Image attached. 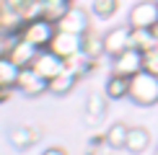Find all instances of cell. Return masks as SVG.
<instances>
[{
    "label": "cell",
    "mask_w": 158,
    "mask_h": 155,
    "mask_svg": "<svg viewBox=\"0 0 158 155\" xmlns=\"http://www.w3.org/2000/svg\"><path fill=\"white\" fill-rule=\"evenodd\" d=\"M132 103L137 106H156L158 103V75H150L145 70H140L137 75L130 78V96Z\"/></svg>",
    "instance_id": "cell-1"
},
{
    "label": "cell",
    "mask_w": 158,
    "mask_h": 155,
    "mask_svg": "<svg viewBox=\"0 0 158 155\" xmlns=\"http://www.w3.org/2000/svg\"><path fill=\"white\" fill-rule=\"evenodd\" d=\"M57 34V26L47 21V18H31V21H23L21 29H18V39H23V42H29L31 47L36 49H47L52 36Z\"/></svg>",
    "instance_id": "cell-2"
},
{
    "label": "cell",
    "mask_w": 158,
    "mask_h": 155,
    "mask_svg": "<svg viewBox=\"0 0 158 155\" xmlns=\"http://www.w3.org/2000/svg\"><path fill=\"white\" fill-rule=\"evenodd\" d=\"M57 31H65V34H78V36H85L91 31V18H88V10L81 8V5H70L68 13L55 23Z\"/></svg>",
    "instance_id": "cell-3"
},
{
    "label": "cell",
    "mask_w": 158,
    "mask_h": 155,
    "mask_svg": "<svg viewBox=\"0 0 158 155\" xmlns=\"http://www.w3.org/2000/svg\"><path fill=\"white\" fill-rule=\"evenodd\" d=\"M16 93L26 96V98H39V96L49 93V80H44L36 70L23 67L18 73V80H16Z\"/></svg>",
    "instance_id": "cell-4"
},
{
    "label": "cell",
    "mask_w": 158,
    "mask_h": 155,
    "mask_svg": "<svg viewBox=\"0 0 158 155\" xmlns=\"http://www.w3.org/2000/svg\"><path fill=\"white\" fill-rule=\"evenodd\" d=\"M158 23V0H140L130 8L127 26L130 29H153Z\"/></svg>",
    "instance_id": "cell-5"
},
{
    "label": "cell",
    "mask_w": 158,
    "mask_h": 155,
    "mask_svg": "<svg viewBox=\"0 0 158 155\" xmlns=\"http://www.w3.org/2000/svg\"><path fill=\"white\" fill-rule=\"evenodd\" d=\"M49 52H55L60 60H70V57H75L78 52H83V36L78 34H65V31H57L55 36H52L49 42Z\"/></svg>",
    "instance_id": "cell-6"
},
{
    "label": "cell",
    "mask_w": 158,
    "mask_h": 155,
    "mask_svg": "<svg viewBox=\"0 0 158 155\" xmlns=\"http://www.w3.org/2000/svg\"><path fill=\"white\" fill-rule=\"evenodd\" d=\"M130 34H132V29L130 26H114V29H109L104 36V52H106L109 60H114L117 54H122L124 49H130L132 44H130Z\"/></svg>",
    "instance_id": "cell-7"
},
{
    "label": "cell",
    "mask_w": 158,
    "mask_h": 155,
    "mask_svg": "<svg viewBox=\"0 0 158 155\" xmlns=\"http://www.w3.org/2000/svg\"><path fill=\"white\" fill-rule=\"evenodd\" d=\"M143 70V52L137 49H124L122 54H117L111 60V73L114 75H122V78H132Z\"/></svg>",
    "instance_id": "cell-8"
},
{
    "label": "cell",
    "mask_w": 158,
    "mask_h": 155,
    "mask_svg": "<svg viewBox=\"0 0 158 155\" xmlns=\"http://www.w3.org/2000/svg\"><path fill=\"white\" fill-rule=\"evenodd\" d=\"M31 70H36L44 80H52V78H57L65 70V60H60V57H57L55 52H49V49H39L34 62H31Z\"/></svg>",
    "instance_id": "cell-9"
},
{
    "label": "cell",
    "mask_w": 158,
    "mask_h": 155,
    "mask_svg": "<svg viewBox=\"0 0 158 155\" xmlns=\"http://www.w3.org/2000/svg\"><path fill=\"white\" fill-rule=\"evenodd\" d=\"M39 137H42V132H39L36 127H29V124H18V127H13L10 132H8V142L16 150H29V147H34Z\"/></svg>",
    "instance_id": "cell-10"
},
{
    "label": "cell",
    "mask_w": 158,
    "mask_h": 155,
    "mask_svg": "<svg viewBox=\"0 0 158 155\" xmlns=\"http://www.w3.org/2000/svg\"><path fill=\"white\" fill-rule=\"evenodd\" d=\"M106 111H109V98L104 93H88L85 96L83 114H85V121H88V124H98V121L106 116Z\"/></svg>",
    "instance_id": "cell-11"
},
{
    "label": "cell",
    "mask_w": 158,
    "mask_h": 155,
    "mask_svg": "<svg viewBox=\"0 0 158 155\" xmlns=\"http://www.w3.org/2000/svg\"><path fill=\"white\" fill-rule=\"evenodd\" d=\"M36 47H31L29 42H23V39H16L13 42V47L8 49V54L5 57H10V62L13 65H18V67H31V62H34V57H36Z\"/></svg>",
    "instance_id": "cell-12"
},
{
    "label": "cell",
    "mask_w": 158,
    "mask_h": 155,
    "mask_svg": "<svg viewBox=\"0 0 158 155\" xmlns=\"http://www.w3.org/2000/svg\"><path fill=\"white\" fill-rule=\"evenodd\" d=\"M150 145H153V137H150V132H148L145 127H130L127 145H124V150H127V153L143 155L145 150H150Z\"/></svg>",
    "instance_id": "cell-13"
},
{
    "label": "cell",
    "mask_w": 158,
    "mask_h": 155,
    "mask_svg": "<svg viewBox=\"0 0 158 155\" xmlns=\"http://www.w3.org/2000/svg\"><path fill=\"white\" fill-rule=\"evenodd\" d=\"M104 96H106L109 101H124L130 96V78L109 73L106 83H104Z\"/></svg>",
    "instance_id": "cell-14"
},
{
    "label": "cell",
    "mask_w": 158,
    "mask_h": 155,
    "mask_svg": "<svg viewBox=\"0 0 158 155\" xmlns=\"http://www.w3.org/2000/svg\"><path fill=\"white\" fill-rule=\"evenodd\" d=\"M127 132L130 127L124 124V121H114V124L106 127V132H104V142H106L109 150H124V145H127Z\"/></svg>",
    "instance_id": "cell-15"
},
{
    "label": "cell",
    "mask_w": 158,
    "mask_h": 155,
    "mask_svg": "<svg viewBox=\"0 0 158 155\" xmlns=\"http://www.w3.org/2000/svg\"><path fill=\"white\" fill-rule=\"evenodd\" d=\"M78 80H81V78H78L73 70L65 67L57 78H52V80H49V93H52V96H68L70 90L78 85Z\"/></svg>",
    "instance_id": "cell-16"
},
{
    "label": "cell",
    "mask_w": 158,
    "mask_h": 155,
    "mask_svg": "<svg viewBox=\"0 0 158 155\" xmlns=\"http://www.w3.org/2000/svg\"><path fill=\"white\" fill-rule=\"evenodd\" d=\"M83 54L101 65V60L106 57V52H104V36H101V34H94V31H88V34L83 36Z\"/></svg>",
    "instance_id": "cell-17"
},
{
    "label": "cell",
    "mask_w": 158,
    "mask_h": 155,
    "mask_svg": "<svg viewBox=\"0 0 158 155\" xmlns=\"http://www.w3.org/2000/svg\"><path fill=\"white\" fill-rule=\"evenodd\" d=\"M130 44H132V49H137V52H148V49L158 47V39L153 36V29H132Z\"/></svg>",
    "instance_id": "cell-18"
},
{
    "label": "cell",
    "mask_w": 158,
    "mask_h": 155,
    "mask_svg": "<svg viewBox=\"0 0 158 155\" xmlns=\"http://www.w3.org/2000/svg\"><path fill=\"white\" fill-rule=\"evenodd\" d=\"M70 5L73 3H68V0H42V13H39V16L52 21V23H57L65 13H68Z\"/></svg>",
    "instance_id": "cell-19"
},
{
    "label": "cell",
    "mask_w": 158,
    "mask_h": 155,
    "mask_svg": "<svg viewBox=\"0 0 158 155\" xmlns=\"http://www.w3.org/2000/svg\"><path fill=\"white\" fill-rule=\"evenodd\" d=\"M65 67L68 70H73V73L78 78H85L88 73H94V70L98 67V62H94L91 57H85L83 52H78L75 57H70V60H65Z\"/></svg>",
    "instance_id": "cell-20"
},
{
    "label": "cell",
    "mask_w": 158,
    "mask_h": 155,
    "mask_svg": "<svg viewBox=\"0 0 158 155\" xmlns=\"http://www.w3.org/2000/svg\"><path fill=\"white\" fill-rule=\"evenodd\" d=\"M21 67L10 62V57H0V85L3 88H16Z\"/></svg>",
    "instance_id": "cell-21"
},
{
    "label": "cell",
    "mask_w": 158,
    "mask_h": 155,
    "mask_svg": "<svg viewBox=\"0 0 158 155\" xmlns=\"http://www.w3.org/2000/svg\"><path fill=\"white\" fill-rule=\"evenodd\" d=\"M117 10H119V0H94V3H91V13H94L96 18H101V21L114 18Z\"/></svg>",
    "instance_id": "cell-22"
},
{
    "label": "cell",
    "mask_w": 158,
    "mask_h": 155,
    "mask_svg": "<svg viewBox=\"0 0 158 155\" xmlns=\"http://www.w3.org/2000/svg\"><path fill=\"white\" fill-rule=\"evenodd\" d=\"M143 70L150 75H158V47L143 52Z\"/></svg>",
    "instance_id": "cell-23"
},
{
    "label": "cell",
    "mask_w": 158,
    "mask_h": 155,
    "mask_svg": "<svg viewBox=\"0 0 158 155\" xmlns=\"http://www.w3.org/2000/svg\"><path fill=\"white\" fill-rule=\"evenodd\" d=\"M39 155H68V150H65V147H60V145H49V147H44Z\"/></svg>",
    "instance_id": "cell-24"
},
{
    "label": "cell",
    "mask_w": 158,
    "mask_h": 155,
    "mask_svg": "<svg viewBox=\"0 0 158 155\" xmlns=\"http://www.w3.org/2000/svg\"><path fill=\"white\" fill-rule=\"evenodd\" d=\"M13 93H16V88H3L0 85V103H8L13 98Z\"/></svg>",
    "instance_id": "cell-25"
},
{
    "label": "cell",
    "mask_w": 158,
    "mask_h": 155,
    "mask_svg": "<svg viewBox=\"0 0 158 155\" xmlns=\"http://www.w3.org/2000/svg\"><path fill=\"white\" fill-rule=\"evenodd\" d=\"M153 36H156V39H158V23H156V26H153Z\"/></svg>",
    "instance_id": "cell-26"
},
{
    "label": "cell",
    "mask_w": 158,
    "mask_h": 155,
    "mask_svg": "<svg viewBox=\"0 0 158 155\" xmlns=\"http://www.w3.org/2000/svg\"><path fill=\"white\" fill-rule=\"evenodd\" d=\"M153 155H158V145H156V150H153Z\"/></svg>",
    "instance_id": "cell-27"
},
{
    "label": "cell",
    "mask_w": 158,
    "mask_h": 155,
    "mask_svg": "<svg viewBox=\"0 0 158 155\" xmlns=\"http://www.w3.org/2000/svg\"><path fill=\"white\" fill-rule=\"evenodd\" d=\"M68 3H75V0H68Z\"/></svg>",
    "instance_id": "cell-28"
}]
</instances>
